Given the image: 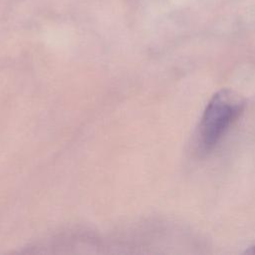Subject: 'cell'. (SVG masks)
<instances>
[{
    "instance_id": "obj_1",
    "label": "cell",
    "mask_w": 255,
    "mask_h": 255,
    "mask_svg": "<svg viewBox=\"0 0 255 255\" xmlns=\"http://www.w3.org/2000/svg\"><path fill=\"white\" fill-rule=\"evenodd\" d=\"M244 107L241 97L233 91L217 92L207 104L198 129V147L202 152L210 151L221 139Z\"/></svg>"
},
{
    "instance_id": "obj_2",
    "label": "cell",
    "mask_w": 255,
    "mask_h": 255,
    "mask_svg": "<svg viewBox=\"0 0 255 255\" xmlns=\"http://www.w3.org/2000/svg\"><path fill=\"white\" fill-rule=\"evenodd\" d=\"M245 253H247V254H255V246H252V247H250L248 250H246V252Z\"/></svg>"
}]
</instances>
